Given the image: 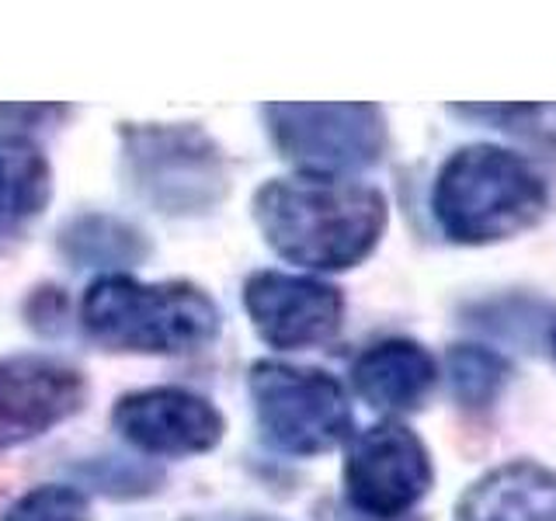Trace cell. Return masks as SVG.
I'll use <instances>...</instances> for the list:
<instances>
[{
    "instance_id": "obj_1",
    "label": "cell",
    "mask_w": 556,
    "mask_h": 521,
    "mask_svg": "<svg viewBox=\"0 0 556 521\" xmlns=\"http://www.w3.org/2000/svg\"><path fill=\"white\" fill-rule=\"evenodd\" d=\"M254 219L278 257L313 271H344L376 251L390 208L372 185L295 174L254 191Z\"/></svg>"
},
{
    "instance_id": "obj_2",
    "label": "cell",
    "mask_w": 556,
    "mask_h": 521,
    "mask_svg": "<svg viewBox=\"0 0 556 521\" xmlns=\"http://www.w3.org/2000/svg\"><path fill=\"white\" fill-rule=\"evenodd\" d=\"M549 191L526 156L494 143L463 147L442 164L431 188V213L456 243L508 240L539 223Z\"/></svg>"
},
{
    "instance_id": "obj_3",
    "label": "cell",
    "mask_w": 556,
    "mask_h": 521,
    "mask_svg": "<svg viewBox=\"0 0 556 521\" xmlns=\"http://www.w3.org/2000/svg\"><path fill=\"white\" fill-rule=\"evenodd\" d=\"M80 323L109 352L181 355L216 341L219 306L191 282H139L132 275H101L84 292Z\"/></svg>"
},
{
    "instance_id": "obj_4",
    "label": "cell",
    "mask_w": 556,
    "mask_h": 521,
    "mask_svg": "<svg viewBox=\"0 0 556 521\" xmlns=\"http://www.w3.org/2000/svg\"><path fill=\"white\" fill-rule=\"evenodd\" d=\"M122 143L129 185L156 213L202 216L226 199V156L199 126H129Z\"/></svg>"
},
{
    "instance_id": "obj_5",
    "label": "cell",
    "mask_w": 556,
    "mask_h": 521,
    "mask_svg": "<svg viewBox=\"0 0 556 521\" xmlns=\"http://www.w3.org/2000/svg\"><path fill=\"white\" fill-rule=\"evenodd\" d=\"M251 399L261 434L289 456H320L352 439V404L344 386L320 369L286 361H257Z\"/></svg>"
},
{
    "instance_id": "obj_6",
    "label": "cell",
    "mask_w": 556,
    "mask_h": 521,
    "mask_svg": "<svg viewBox=\"0 0 556 521\" xmlns=\"http://www.w3.org/2000/svg\"><path fill=\"white\" fill-rule=\"evenodd\" d=\"M265 122L278 153L303 174L341 178L348 170L379 164L387 153V118L376 104H268Z\"/></svg>"
},
{
    "instance_id": "obj_7",
    "label": "cell",
    "mask_w": 556,
    "mask_h": 521,
    "mask_svg": "<svg viewBox=\"0 0 556 521\" xmlns=\"http://www.w3.org/2000/svg\"><path fill=\"white\" fill-rule=\"evenodd\" d=\"M434 483L425 442L407 424L382 421L348 442L344 494L348 508L369 521H396Z\"/></svg>"
},
{
    "instance_id": "obj_8",
    "label": "cell",
    "mask_w": 556,
    "mask_h": 521,
    "mask_svg": "<svg viewBox=\"0 0 556 521\" xmlns=\"http://www.w3.org/2000/svg\"><path fill=\"white\" fill-rule=\"evenodd\" d=\"M243 306L257 338L278 352L327 344L341 330L344 295L341 289L306 275L257 271L243 285Z\"/></svg>"
},
{
    "instance_id": "obj_9",
    "label": "cell",
    "mask_w": 556,
    "mask_h": 521,
    "mask_svg": "<svg viewBox=\"0 0 556 521\" xmlns=\"http://www.w3.org/2000/svg\"><path fill=\"white\" fill-rule=\"evenodd\" d=\"M115 431L147 456H202L223 442L226 421L205 396L181 386H153L122 396Z\"/></svg>"
},
{
    "instance_id": "obj_10",
    "label": "cell",
    "mask_w": 556,
    "mask_h": 521,
    "mask_svg": "<svg viewBox=\"0 0 556 521\" xmlns=\"http://www.w3.org/2000/svg\"><path fill=\"white\" fill-rule=\"evenodd\" d=\"M80 369L46 355L0 358V452L25 445L84 407Z\"/></svg>"
},
{
    "instance_id": "obj_11",
    "label": "cell",
    "mask_w": 556,
    "mask_h": 521,
    "mask_svg": "<svg viewBox=\"0 0 556 521\" xmlns=\"http://www.w3.org/2000/svg\"><path fill=\"white\" fill-rule=\"evenodd\" d=\"M439 365L428 355V347L407 338L379 341L355 358L352 382L358 396L382 414L417 410L434 390Z\"/></svg>"
},
{
    "instance_id": "obj_12",
    "label": "cell",
    "mask_w": 556,
    "mask_h": 521,
    "mask_svg": "<svg viewBox=\"0 0 556 521\" xmlns=\"http://www.w3.org/2000/svg\"><path fill=\"white\" fill-rule=\"evenodd\" d=\"M456 521H556V473L529 459L504 462L459 497Z\"/></svg>"
},
{
    "instance_id": "obj_13",
    "label": "cell",
    "mask_w": 556,
    "mask_h": 521,
    "mask_svg": "<svg viewBox=\"0 0 556 521\" xmlns=\"http://www.w3.org/2000/svg\"><path fill=\"white\" fill-rule=\"evenodd\" d=\"M52 195L46 153L22 136H0V243L17 237Z\"/></svg>"
},
{
    "instance_id": "obj_14",
    "label": "cell",
    "mask_w": 556,
    "mask_h": 521,
    "mask_svg": "<svg viewBox=\"0 0 556 521\" xmlns=\"http://www.w3.org/2000/svg\"><path fill=\"white\" fill-rule=\"evenodd\" d=\"M60 251L77 268H104V265H139L150 247L136 226L94 213L63 226Z\"/></svg>"
},
{
    "instance_id": "obj_15",
    "label": "cell",
    "mask_w": 556,
    "mask_h": 521,
    "mask_svg": "<svg viewBox=\"0 0 556 521\" xmlns=\"http://www.w3.org/2000/svg\"><path fill=\"white\" fill-rule=\"evenodd\" d=\"M445 376L452 396L459 399L463 407H491L497 393L508 386L511 365L504 361L497 352H486L477 344H459L452 347L445 358Z\"/></svg>"
},
{
    "instance_id": "obj_16",
    "label": "cell",
    "mask_w": 556,
    "mask_h": 521,
    "mask_svg": "<svg viewBox=\"0 0 556 521\" xmlns=\"http://www.w3.org/2000/svg\"><path fill=\"white\" fill-rule=\"evenodd\" d=\"M0 521H91V504L77 486L49 483L17 497Z\"/></svg>"
},
{
    "instance_id": "obj_17",
    "label": "cell",
    "mask_w": 556,
    "mask_h": 521,
    "mask_svg": "<svg viewBox=\"0 0 556 521\" xmlns=\"http://www.w3.org/2000/svg\"><path fill=\"white\" fill-rule=\"evenodd\" d=\"M80 476L94 486V491H104L109 497H143L153 494L156 483H161V473L143 462H126V459H94L80 466Z\"/></svg>"
},
{
    "instance_id": "obj_18",
    "label": "cell",
    "mask_w": 556,
    "mask_h": 521,
    "mask_svg": "<svg viewBox=\"0 0 556 521\" xmlns=\"http://www.w3.org/2000/svg\"><path fill=\"white\" fill-rule=\"evenodd\" d=\"M216 521H278V518H268V514H226V518H216Z\"/></svg>"
},
{
    "instance_id": "obj_19",
    "label": "cell",
    "mask_w": 556,
    "mask_h": 521,
    "mask_svg": "<svg viewBox=\"0 0 556 521\" xmlns=\"http://www.w3.org/2000/svg\"><path fill=\"white\" fill-rule=\"evenodd\" d=\"M553 355H556V330H553Z\"/></svg>"
}]
</instances>
